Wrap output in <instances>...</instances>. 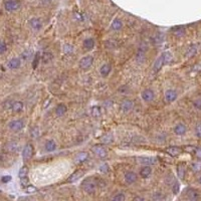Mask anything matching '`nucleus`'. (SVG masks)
<instances>
[{"instance_id":"nucleus-1","label":"nucleus","mask_w":201,"mask_h":201,"mask_svg":"<svg viewBox=\"0 0 201 201\" xmlns=\"http://www.w3.org/2000/svg\"><path fill=\"white\" fill-rule=\"evenodd\" d=\"M98 185L99 182L97 179L94 178V177H88V178L83 181L82 188L86 194H94L96 190H97Z\"/></svg>"},{"instance_id":"nucleus-2","label":"nucleus","mask_w":201,"mask_h":201,"mask_svg":"<svg viewBox=\"0 0 201 201\" xmlns=\"http://www.w3.org/2000/svg\"><path fill=\"white\" fill-rule=\"evenodd\" d=\"M20 6H21V3L19 0H5L4 1V8L8 12L18 10Z\"/></svg>"},{"instance_id":"nucleus-3","label":"nucleus","mask_w":201,"mask_h":201,"mask_svg":"<svg viewBox=\"0 0 201 201\" xmlns=\"http://www.w3.org/2000/svg\"><path fill=\"white\" fill-rule=\"evenodd\" d=\"M93 64H94V58L92 55H86L80 59L79 62V65L82 70H89L90 68L92 67Z\"/></svg>"},{"instance_id":"nucleus-4","label":"nucleus","mask_w":201,"mask_h":201,"mask_svg":"<svg viewBox=\"0 0 201 201\" xmlns=\"http://www.w3.org/2000/svg\"><path fill=\"white\" fill-rule=\"evenodd\" d=\"M24 121L21 119H18V120H13V121H11L9 124H8V127L11 131H14V132H19L21 131L23 128H24Z\"/></svg>"},{"instance_id":"nucleus-5","label":"nucleus","mask_w":201,"mask_h":201,"mask_svg":"<svg viewBox=\"0 0 201 201\" xmlns=\"http://www.w3.org/2000/svg\"><path fill=\"white\" fill-rule=\"evenodd\" d=\"M92 151L94 152V154H96L98 157H100L101 159L106 158L108 156V151L107 149L105 148L104 146L102 145H96L92 148Z\"/></svg>"},{"instance_id":"nucleus-6","label":"nucleus","mask_w":201,"mask_h":201,"mask_svg":"<svg viewBox=\"0 0 201 201\" xmlns=\"http://www.w3.org/2000/svg\"><path fill=\"white\" fill-rule=\"evenodd\" d=\"M33 156V147L31 144H26L22 150V158L24 161H27Z\"/></svg>"},{"instance_id":"nucleus-7","label":"nucleus","mask_w":201,"mask_h":201,"mask_svg":"<svg viewBox=\"0 0 201 201\" xmlns=\"http://www.w3.org/2000/svg\"><path fill=\"white\" fill-rule=\"evenodd\" d=\"M141 97H142L143 101H145L146 103H150V102H152L154 100L155 93L151 89H145L142 92V94H141Z\"/></svg>"},{"instance_id":"nucleus-8","label":"nucleus","mask_w":201,"mask_h":201,"mask_svg":"<svg viewBox=\"0 0 201 201\" xmlns=\"http://www.w3.org/2000/svg\"><path fill=\"white\" fill-rule=\"evenodd\" d=\"M135 104L132 100H129V99H126L121 103V111L123 113H128L132 111V109L134 108Z\"/></svg>"},{"instance_id":"nucleus-9","label":"nucleus","mask_w":201,"mask_h":201,"mask_svg":"<svg viewBox=\"0 0 201 201\" xmlns=\"http://www.w3.org/2000/svg\"><path fill=\"white\" fill-rule=\"evenodd\" d=\"M29 26L34 29V30H39V29L42 27V21H41L40 18H37V17H32V18L29 20Z\"/></svg>"},{"instance_id":"nucleus-10","label":"nucleus","mask_w":201,"mask_h":201,"mask_svg":"<svg viewBox=\"0 0 201 201\" xmlns=\"http://www.w3.org/2000/svg\"><path fill=\"white\" fill-rule=\"evenodd\" d=\"M165 101L167 103H173L174 101L177 99V93L174 90H167L165 93Z\"/></svg>"},{"instance_id":"nucleus-11","label":"nucleus","mask_w":201,"mask_h":201,"mask_svg":"<svg viewBox=\"0 0 201 201\" xmlns=\"http://www.w3.org/2000/svg\"><path fill=\"white\" fill-rule=\"evenodd\" d=\"M138 180V176L136 173L134 172H131V171H129L125 174V181L128 183V184H133Z\"/></svg>"},{"instance_id":"nucleus-12","label":"nucleus","mask_w":201,"mask_h":201,"mask_svg":"<svg viewBox=\"0 0 201 201\" xmlns=\"http://www.w3.org/2000/svg\"><path fill=\"white\" fill-rule=\"evenodd\" d=\"M83 49H85L92 50L95 47V46H96V40L93 37L86 38V39L83 40Z\"/></svg>"},{"instance_id":"nucleus-13","label":"nucleus","mask_w":201,"mask_h":201,"mask_svg":"<svg viewBox=\"0 0 201 201\" xmlns=\"http://www.w3.org/2000/svg\"><path fill=\"white\" fill-rule=\"evenodd\" d=\"M151 174H152V168L150 165H146V166H144L142 169L140 170V176L144 179L149 178Z\"/></svg>"},{"instance_id":"nucleus-14","label":"nucleus","mask_w":201,"mask_h":201,"mask_svg":"<svg viewBox=\"0 0 201 201\" xmlns=\"http://www.w3.org/2000/svg\"><path fill=\"white\" fill-rule=\"evenodd\" d=\"M164 64H166V61H165V58H164V56H163V55H161L159 58H157V61H155V64H154V71H160L162 68H163V65Z\"/></svg>"},{"instance_id":"nucleus-15","label":"nucleus","mask_w":201,"mask_h":201,"mask_svg":"<svg viewBox=\"0 0 201 201\" xmlns=\"http://www.w3.org/2000/svg\"><path fill=\"white\" fill-rule=\"evenodd\" d=\"M89 159V153L86 152H80L79 153L76 158H74V162H76L77 164H80V163H83V162H86V160Z\"/></svg>"},{"instance_id":"nucleus-16","label":"nucleus","mask_w":201,"mask_h":201,"mask_svg":"<svg viewBox=\"0 0 201 201\" xmlns=\"http://www.w3.org/2000/svg\"><path fill=\"white\" fill-rule=\"evenodd\" d=\"M20 65H21V61L18 58H11L8 62V68H11V70H17V68H20Z\"/></svg>"},{"instance_id":"nucleus-17","label":"nucleus","mask_w":201,"mask_h":201,"mask_svg":"<svg viewBox=\"0 0 201 201\" xmlns=\"http://www.w3.org/2000/svg\"><path fill=\"white\" fill-rule=\"evenodd\" d=\"M112 71V65H111L110 64H105L101 67L100 68V74L102 77H106L110 74V73Z\"/></svg>"},{"instance_id":"nucleus-18","label":"nucleus","mask_w":201,"mask_h":201,"mask_svg":"<svg viewBox=\"0 0 201 201\" xmlns=\"http://www.w3.org/2000/svg\"><path fill=\"white\" fill-rule=\"evenodd\" d=\"M166 152H167L170 156L176 157V156L180 155V154L182 153V149L179 148V147L172 146V147H169V148H167V149H166Z\"/></svg>"},{"instance_id":"nucleus-19","label":"nucleus","mask_w":201,"mask_h":201,"mask_svg":"<svg viewBox=\"0 0 201 201\" xmlns=\"http://www.w3.org/2000/svg\"><path fill=\"white\" fill-rule=\"evenodd\" d=\"M186 131H187V128H186V126L184 124H177L175 127H174V133L178 135V136L184 135L186 133Z\"/></svg>"},{"instance_id":"nucleus-20","label":"nucleus","mask_w":201,"mask_h":201,"mask_svg":"<svg viewBox=\"0 0 201 201\" xmlns=\"http://www.w3.org/2000/svg\"><path fill=\"white\" fill-rule=\"evenodd\" d=\"M24 108V104L20 101H16L11 105V110H12L13 113H20Z\"/></svg>"},{"instance_id":"nucleus-21","label":"nucleus","mask_w":201,"mask_h":201,"mask_svg":"<svg viewBox=\"0 0 201 201\" xmlns=\"http://www.w3.org/2000/svg\"><path fill=\"white\" fill-rule=\"evenodd\" d=\"M67 112H68V108L64 104H58L55 108V114L59 117L65 115Z\"/></svg>"},{"instance_id":"nucleus-22","label":"nucleus","mask_w":201,"mask_h":201,"mask_svg":"<svg viewBox=\"0 0 201 201\" xmlns=\"http://www.w3.org/2000/svg\"><path fill=\"white\" fill-rule=\"evenodd\" d=\"M187 198L189 200H197L198 198H199V193H198L197 190H195V189H188L187 190Z\"/></svg>"},{"instance_id":"nucleus-23","label":"nucleus","mask_w":201,"mask_h":201,"mask_svg":"<svg viewBox=\"0 0 201 201\" xmlns=\"http://www.w3.org/2000/svg\"><path fill=\"white\" fill-rule=\"evenodd\" d=\"M123 25H124V23H123L122 20L119 18H116L114 19V21L112 22V24H111V27H112V29H114V30L119 31L123 28Z\"/></svg>"},{"instance_id":"nucleus-24","label":"nucleus","mask_w":201,"mask_h":201,"mask_svg":"<svg viewBox=\"0 0 201 201\" xmlns=\"http://www.w3.org/2000/svg\"><path fill=\"white\" fill-rule=\"evenodd\" d=\"M44 148L47 152H53L56 149V144L53 140H49L46 141V145H44Z\"/></svg>"},{"instance_id":"nucleus-25","label":"nucleus","mask_w":201,"mask_h":201,"mask_svg":"<svg viewBox=\"0 0 201 201\" xmlns=\"http://www.w3.org/2000/svg\"><path fill=\"white\" fill-rule=\"evenodd\" d=\"M173 34L176 35V36H182L183 34L185 33V28L183 26H176L172 29Z\"/></svg>"},{"instance_id":"nucleus-26","label":"nucleus","mask_w":201,"mask_h":201,"mask_svg":"<svg viewBox=\"0 0 201 201\" xmlns=\"http://www.w3.org/2000/svg\"><path fill=\"white\" fill-rule=\"evenodd\" d=\"M139 160H140V163H142L144 165L155 164V159L152 158V157H141Z\"/></svg>"},{"instance_id":"nucleus-27","label":"nucleus","mask_w":201,"mask_h":201,"mask_svg":"<svg viewBox=\"0 0 201 201\" xmlns=\"http://www.w3.org/2000/svg\"><path fill=\"white\" fill-rule=\"evenodd\" d=\"M185 166L183 164H179L178 166H177V174H178V177L180 179H183L185 176Z\"/></svg>"},{"instance_id":"nucleus-28","label":"nucleus","mask_w":201,"mask_h":201,"mask_svg":"<svg viewBox=\"0 0 201 201\" xmlns=\"http://www.w3.org/2000/svg\"><path fill=\"white\" fill-rule=\"evenodd\" d=\"M41 59H42L44 64H49L53 59V55L52 52H44L42 56H41Z\"/></svg>"},{"instance_id":"nucleus-29","label":"nucleus","mask_w":201,"mask_h":201,"mask_svg":"<svg viewBox=\"0 0 201 201\" xmlns=\"http://www.w3.org/2000/svg\"><path fill=\"white\" fill-rule=\"evenodd\" d=\"M7 150L9 152H11V153H15L17 150H18V145H17V143H15V142H10V143H8L7 144Z\"/></svg>"},{"instance_id":"nucleus-30","label":"nucleus","mask_w":201,"mask_h":201,"mask_svg":"<svg viewBox=\"0 0 201 201\" xmlns=\"http://www.w3.org/2000/svg\"><path fill=\"white\" fill-rule=\"evenodd\" d=\"M196 52H197V49H196V46H189V49H187V52H186V56L187 58H192L195 53H196Z\"/></svg>"},{"instance_id":"nucleus-31","label":"nucleus","mask_w":201,"mask_h":201,"mask_svg":"<svg viewBox=\"0 0 201 201\" xmlns=\"http://www.w3.org/2000/svg\"><path fill=\"white\" fill-rule=\"evenodd\" d=\"M28 175V168L27 166H22L21 169L19 170V173H18V176L20 179L22 178H25V177H27Z\"/></svg>"},{"instance_id":"nucleus-32","label":"nucleus","mask_w":201,"mask_h":201,"mask_svg":"<svg viewBox=\"0 0 201 201\" xmlns=\"http://www.w3.org/2000/svg\"><path fill=\"white\" fill-rule=\"evenodd\" d=\"M62 50H64V52L65 55H71V53L74 52V46L73 44H70V43H65L64 46Z\"/></svg>"},{"instance_id":"nucleus-33","label":"nucleus","mask_w":201,"mask_h":201,"mask_svg":"<svg viewBox=\"0 0 201 201\" xmlns=\"http://www.w3.org/2000/svg\"><path fill=\"white\" fill-rule=\"evenodd\" d=\"M82 175H83L82 171H76V172H74V174H71V177L68 178V181H70V182L76 181V180H77L80 178V177H82Z\"/></svg>"},{"instance_id":"nucleus-34","label":"nucleus","mask_w":201,"mask_h":201,"mask_svg":"<svg viewBox=\"0 0 201 201\" xmlns=\"http://www.w3.org/2000/svg\"><path fill=\"white\" fill-rule=\"evenodd\" d=\"M101 115H102V110L100 107L95 106L92 109V116L93 117H100Z\"/></svg>"},{"instance_id":"nucleus-35","label":"nucleus","mask_w":201,"mask_h":201,"mask_svg":"<svg viewBox=\"0 0 201 201\" xmlns=\"http://www.w3.org/2000/svg\"><path fill=\"white\" fill-rule=\"evenodd\" d=\"M191 168H192V170H193L194 172H199V171H201V160L194 162V163L192 164Z\"/></svg>"},{"instance_id":"nucleus-36","label":"nucleus","mask_w":201,"mask_h":201,"mask_svg":"<svg viewBox=\"0 0 201 201\" xmlns=\"http://www.w3.org/2000/svg\"><path fill=\"white\" fill-rule=\"evenodd\" d=\"M112 199L114 201H124L126 199V196L123 193H117L115 196H113Z\"/></svg>"},{"instance_id":"nucleus-37","label":"nucleus","mask_w":201,"mask_h":201,"mask_svg":"<svg viewBox=\"0 0 201 201\" xmlns=\"http://www.w3.org/2000/svg\"><path fill=\"white\" fill-rule=\"evenodd\" d=\"M7 50V46L6 43L4 42V41H1L0 40V55H2V53H4Z\"/></svg>"},{"instance_id":"nucleus-38","label":"nucleus","mask_w":201,"mask_h":201,"mask_svg":"<svg viewBox=\"0 0 201 201\" xmlns=\"http://www.w3.org/2000/svg\"><path fill=\"white\" fill-rule=\"evenodd\" d=\"M38 136H39V130H38L37 127H34L31 130V137L32 138H37Z\"/></svg>"},{"instance_id":"nucleus-39","label":"nucleus","mask_w":201,"mask_h":201,"mask_svg":"<svg viewBox=\"0 0 201 201\" xmlns=\"http://www.w3.org/2000/svg\"><path fill=\"white\" fill-rule=\"evenodd\" d=\"M109 166H108L107 164H103V165H101L100 166V171L102 173H108L109 172Z\"/></svg>"},{"instance_id":"nucleus-40","label":"nucleus","mask_w":201,"mask_h":201,"mask_svg":"<svg viewBox=\"0 0 201 201\" xmlns=\"http://www.w3.org/2000/svg\"><path fill=\"white\" fill-rule=\"evenodd\" d=\"M32 55V52H31V50H25L24 52L22 53L21 55V56H22V58H24V59H28L29 58H30V55Z\"/></svg>"},{"instance_id":"nucleus-41","label":"nucleus","mask_w":201,"mask_h":201,"mask_svg":"<svg viewBox=\"0 0 201 201\" xmlns=\"http://www.w3.org/2000/svg\"><path fill=\"white\" fill-rule=\"evenodd\" d=\"M103 142L104 143H111V142H113V137H112V135H106L104 138H103Z\"/></svg>"},{"instance_id":"nucleus-42","label":"nucleus","mask_w":201,"mask_h":201,"mask_svg":"<svg viewBox=\"0 0 201 201\" xmlns=\"http://www.w3.org/2000/svg\"><path fill=\"white\" fill-rule=\"evenodd\" d=\"M11 179H12V177H11L10 175H5L1 178V182L2 183H8L11 181Z\"/></svg>"},{"instance_id":"nucleus-43","label":"nucleus","mask_w":201,"mask_h":201,"mask_svg":"<svg viewBox=\"0 0 201 201\" xmlns=\"http://www.w3.org/2000/svg\"><path fill=\"white\" fill-rule=\"evenodd\" d=\"M20 183H21V185L23 186V187H26V186H28L29 185L28 178H27V177H25V178L20 179Z\"/></svg>"},{"instance_id":"nucleus-44","label":"nucleus","mask_w":201,"mask_h":201,"mask_svg":"<svg viewBox=\"0 0 201 201\" xmlns=\"http://www.w3.org/2000/svg\"><path fill=\"white\" fill-rule=\"evenodd\" d=\"M35 190H36V188L33 187L32 185H28L25 187V191L27 192V193H31V192H34Z\"/></svg>"},{"instance_id":"nucleus-45","label":"nucleus","mask_w":201,"mask_h":201,"mask_svg":"<svg viewBox=\"0 0 201 201\" xmlns=\"http://www.w3.org/2000/svg\"><path fill=\"white\" fill-rule=\"evenodd\" d=\"M195 134L198 138H201V124H199L195 129Z\"/></svg>"},{"instance_id":"nucleus-46","label":"nucleus","mask_w":201,"mask_h":201,"mask_svg":"<svg viewBox=\"0 0 201 201\" xmlns=\"http://www.w3.org/2000/svg\"><path fill=\"white\" fill-rule=\"evenodd\" d=\"M179 188H180V185L178 182H175V184L173 186V193L174 194H177L179 192Z\"/></svg>"},{"instance_id":"nucleus-47","label":"nucleus","mask_w":201,"mask_h":201,"mask_svg":"<svg viewBox=\"0 0 201 201\" xmlns=\"http://www.w3.org/2000/svg\"><path fill=\"white\" fill-rule=\"evenodd\" d=\"M195 155H196V157L199 159V160H201V147H199V148H196L195 149Z\"/></svg>"},{"instance_id":"nucleus-48","label":"nucleus","mask_w":201,"mask_h":201,"mask_svg":"<svg viewBox=\"0 0 201 201\" xmlns=\"http://www.w3.org/2000/svg\"><path fill=\"white\" fill-rule=\"evenodd\" d=\"M195 149H196V148H194V147H192V146L185 147V151H187V152H189V153H194V152H195Z\"/></svg>"},{"instance_id":"nucleus-49","label":"nucleus","mask_w":201,"mask_h":201,"mask_svg":"<svg viewBox=\"0 0 201 201\" xmlns=\"http://www.w3.org/2000/svg\"><path fill=\"white\" fill-rule=\"evenodd\" d=\"M162 198H163V195L160 192H156L154 194V199H162Z\"/></svg>"},{"instance_id":"nucleus-50","label":"nucleus","mask_w":201,"mask_h":201,"mask_svg":"<svg viewBox=\"0 0 201 201\" xmlns=\"http://www.w3.org/2000/svg\"><path fill=\"white\" fill-rule=\"evenodd\" d=\"M194 107H196L197 109H201V101H196L194 102Z\"/></svg>"},{"instance_id":"nucleus-51","label":"nucleus","mask_w":201,"mask_h":201,"mask_svg":"<svg viewBox=\"0 0 201 201\" xmlns=\"http://www.w3.org/2000/svg\"><path fill=\"white\" fill-rule=\"evenodd\" d=\"M134 200H144V198H141V197H135Z\"/></svg>"},{"instance_id":"nucleus-52","label":"nucleus","mask_w":201,"mask_h":201,"mask_svg":"<svg viewBox=\"0 0 201 201\" xmlns=\"http://www.w3.org/2000/svg\"><path fill=\"white\" fill-rule=\"evenodd\" d=\"M198 182H199V183H200V184H201V177H200V178H199V179H198Z\"/></svg>"},{"instance_id":"nucleus-53","label":"nucleus","mask_w":201,"mask_h":201,"mask_svg":"<svg viewBox=\"0 0 201 201\" xmlns=\"http://www.w3.org/2000/svg\"><path fill=\"white\" fill-rule=\"evenodd\" d=\"M0 15H1V10H0Z\"/></svg>"}]
</instances>
